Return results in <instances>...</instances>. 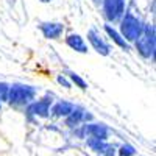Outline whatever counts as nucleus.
Listing matches in <instances>:
<instances>
[{"mask_svg": "<svg viewBox=\"0 0 156 156\" xmlns=\"http://www.w3.org/2000/svg\"><path fill=\"white\" fill-rule=\"evenodd\" d=\"M36 95V89L27 84H12L8 90V101L12 106H22L30 103Z\"/></svg>", "mask_w": 156, "mask_h": 156, "instance_id": "nucleus-1", "label": "nucleus"}, {"mask_svg": "<svg viewBox=\"0 0 156 156\" xmlns=\"http://www.w3.org/2000/svg\"><path fill=\"white\" fill-rule=\"evenodd\" d=\"M144 31V25L142 22L134 17L131 12H126V14L122 17L120 22V36L125 39V41H137L139 36Z\"/></svg>", "mask_w": 156, "mask_h": 156, "instance_id": "nucleus-2", "label": "nucleus"}, {"mask_svg": "<svg viewBox=\"0 0 156 156\" xmlns=\"http://www.w3.org/2000/svg\"><path fill=\"white\" fill-rule=\"evenodd\" d=\"M136 48L144 58L154 55V28L153 25H144V31L136 41Z\"/></svg>", "mask_w": 156, "mask_h": 156, "instance_id": "nucleus-3", "label": "nucleus"}, {"mask_svg": "<svg viewBox=\"0 0 156 156\" xmlns=\"http://www.w3.org/2000/svg\"><path fill=\"white\" fill-rule=\"evenodd\" d=\"M103 9L108 20H117L123 14L125 0H103Z\"/></svg>", "mask_w": 156, "mask_h": 156, "instance_id": "nucleus-4", "label": "nucleus"}, {"mask_svg": "<svg viewBox=\"0 0 156 156\" xmlns=\"http://www.w3.org/2000/svg\"><path fill=\"white\" fill-rule=\"evenodd\" d=\"M83 133L92 139H98V140L105 142V139L108 137V128L100 123H87L83 128Z\"/></svg>", "mask_w": 156, "mask_h": 156, "instance_id": "nucleus-5", "label": "nucleus"}, {"mask_svg": "<svg viewBox=\"0 0 156 156\" xmlns=\"http://www.w3.org/2000/svg\"><path fill=\"white\" fill-rule=\"evenodd\" d=\"M50 103L51 100L48 98H42V100H37L34 103L28 106L27 112L28 115H37V117H47L48 112H50Z\"/></svg>", "mask_w": 156, "mask_h": 156, "instance_id": "nucleus-6", "label": "nucleus"}, {"mask_svg": "<svg viewBox=\"0 0 156 156\" xmlns=\"http://www.w3.org/2000/svg\"><path fill=\"white\" fill-rule=\"evenodd\" d=\"M41 31L47 39H58L64 31V25L58 22H45L41 25Z\"/></svg>", "mask_w": 156, "mask_h": 156, "instance_id": "nucleus-7", "label": "nucleus"}, {"mask_svg": "<svg viewBox=\"0 0 156 156\" xmlns=\"http://www.w3.org/2000/svg\"><path fill=\"white\" fill-rule=\"evenodd\" d=\"M87 39H89V42L92 44V47H94V50L97 51V53H100V55H103V56L109 55V47H108V44L103 41V39H100V36L97 34L95 30H90V31L87 33Z\"/></svg>", "mask_w": 156, "mask_h": 156, "instance_id": "nucleus-8", "label": "nucleus"}, {"mask_svg": "<svg viewBox=\"0 0 156 156\" xmlns=\"http://www.w3.org/2000/svg\"><path fill=\"white\" fill-rule=\"evenodd\" d=\"M66 42H67V45L70 47V48H73L75 51H80V53H86L87 51V47H86V44H84V41H83V37L80 36V34H69L67 37H66Z\"/></svg>", "mask_w": 156, "mask_h": 156, "instance_id": "nucleus-9", "label": "nucleus"}, {"mask_svg": "<svg viewBox=\"0 0 156 156\" xmlns=\"http://www.w3.org/2000/svg\"><path fill=\"white\" fill-rule=\"evenodd\" d=\"M73 105L72 103H69V101H59V103H56V105L53 106V115H56V117H67L72 111H73Z\"/></svg>", "mask_w": 156, "mask_h": 156, "instance_id": "nucleus-10", "label": "nucleus"}, {"mask_svg": "<svg viewBox=\"0 0 156 156\" xmlns=\"http://www.w3.org/2000/svg\"><path fill=\"white\" fill-rule=\"evenodd\" d=\"M105 31L109 34V37L112 39V41L117 44V45H119V47H122V48H125V50H129V45H128V42L125 41V39L119 34V33H117L112 27H111V25H105Z\"/></svg>", "mask_w": 156, "mask_h": 156, "instance_id": "nucleus-11", "label": "nucleus"}, {"mask_svg": "<svg viewBox=\"0 0 156 156\" xmlns=\"http://www.w3.org/2000/svg\"><path fill=\"white\" fill-rule=\"evenodd\" d=\"M83 115H84V111H81L80 108H73V111L67 115L66 123L69 126H75V125H78V123L83 120Z\"/></svg>", "mask_w": 156, "mask_h": 156, "instance_id": "nucleus-12", "label": "nucleus"}, {"mask_svg": "<svg viewBox=\"0 0 156 156\" xmlns=\"http://www.w3.org/2000/svg\"><path fill=\"white\" fill-rule=\"evenodd\" d=\"M67 75H69V78H70V80L78 86V87H80V89H86L87 87V84H86V81L83 80V78L80 76V75H76L75 72H67Z\"/></svg>", "mask_w": 156, "mask_h": 156, "instance_id": "nucleus-13", "label": "nucleus"}, {"mask_svg": "<svg viewBox=\"0 0 156 156\" xmlns=\"http://www.w3.org/2000/svg\"><path fill=\"white\" fill-rule=\"evenodd\" d=\"M134 154H136V150L129 144H123L119 150V156H134Z\"/></svg>", "mask_w": 156, "mask_h": 156, "instance_id": "nucleus-14", "label": "nucleus"}, {"mask_svg": "<svg viewBox=\"0 0 156 156\" xmlns=\"http://www.w3.org/2000/svg\"><path fill=\"white\" fill-rule=\"evenodd\" d=\"M8 90H9V86L6 83H0V101L8 100Z\"/></svg>", "mask_w": 156, "mask_h": 156, "instance_id": "nucleus-15", "label": "nucleus"}, {"mask_svg": "<svg viewBox=\"0 0 156 156\" xmlns=\"http://www.w3.org/2000/svg\"><path fill=\"white\" fill-rule=\"evenodd\" d=\"M58 83H59V84H62L64 87H67V89H70V83L67 81V78L64 76V75H58Z\"/></svg>", "mask_w": 156, "mask_h": 156, "instance_id": "nucleus-16", "label": "nucleus"}, {"mask_svg": "<svg viewBox=\"0 0 156 156\" xmlns=\"http://www.w3.org/2000/svg\"><path fill=\"white\" fill-rule=\"evenodd\" d=\"M39 2H42V3H48V2H51V0H39Z\"/></svg>", "mask_w": 156, "mask_h": 156, "instance_id": "nucleus-17", "label": "nucleus"}, {"mask_svg": "<svg viewBox=\"0 0 156 156\" xmlns=\"http://www.w3.org/2000/svg\"><path fill=\"white\" fill-rule=\"evenodd\" d=\"M0 105H2V101H0Z\"/></svg>", "mask_w": 156, "mask_h": 156, "instance_id": "nucleus-18", "label": "nucleus"}]
</instances>
